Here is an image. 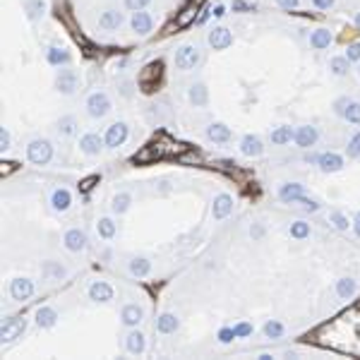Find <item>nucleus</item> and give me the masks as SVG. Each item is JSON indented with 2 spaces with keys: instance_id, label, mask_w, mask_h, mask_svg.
Listing matches in <instances>:
<instances>
[{
  "instance_id": "obj_45",
  "label": "nucleus",
  "mask_w": 360,
  "mask_h": 360,
  "mask_svg": "<svg viewBox=\"0 0 360 360\" xmlns=\"http://www.w3.org/2000/svg\"><path fill=\"white\" fill-rule=\"evenodd\" d=\"M348 156H360V132L348 144Z\"/></svg>"
},
{
  "instance_id": "obj_36",
  "label": "nucleus",
  "mask_w": 360,
  "mask_h": 360,
  "mask_svg": "<svg viewBox=\"0 0 360 360\" xmlns=\"http://www.w3.org/2000/svg\"><path fill=\"white\" fill-rule=\"evenodd\" d=\"M98 236L106 238V240L113 238L115 236V223H113L111 219H101V221H98Z\"/></svg>"
},
{
  "instance_id": "obj_48",
  "label": "nucleus",
  "mask_w": 360,
  "mask_h": 360,
  "mask_svg": "<svg viewBox=\"0 0 360 360\" xmlns=\"http://www.w3.org/2000/svg\"><path fill=\"white\" fill-rule=\"evenodd\" d=\"M94 182H98V176H91V178L82 180V182H80V190H82V192H89V190L94 187Z\"/></svg>"
},
{
  "instance_id": "obj_15",
  "label": "nucleus",
  "mask_w": 360,
  "mask_h": 360,
  "mask_svg": "<svg viewBox=\"0 0 360 360\" xmlns=\"http://www.w3.org/2000/svg\"><path fill=\"white\" fill-rule=\"evenodd\" d=\"M103 142H106V139H101L98 135H84V137L80 139V149H82L84 154H89V156H94V154L101 152Z\"/></svg>"
},
{
  "instance_id": "obj_7",
  "label": "nucleus",
  "mask_w": 360,
  "mask_h": 360,
  "mask_svg": "<svg viewBox=\"0 0 360 360\" xmlns=\"http://www.w3.org/2000/svg\"><path fill=\"white\" fill-rule=\"evenodd\" d=\"M125 137H127V125L125 123H113L111 127H108V132H106V147L115 149V147H120V144L125 142Z\"/></svg>"
},
{
  "instance_id": "obj_56",
  "label": "nucleus",
  "mask_w": 360,
  "mask_h": 360,
  "mask_svg": "<svg viewBox=\"0 0 360 360\" xmlns=\"http://www.w3.org/2000/svg\"><path fill=\"white\" fill-rule=\"evenodd\" d=\"M353 228H356V233H358V236H360V214H358V216H356V221H353Z\"/></svg>"
},
{
  "instance_id": "obj_12",
  "label": "nucleus",
  "mask_w": 360,
  "mask_h": 360,
  "mask_svg": "<svg viewBox=\"0 0 360 360\" xmlns=\"http://www.w3.org/2000/svg\"><path fill=\"white\" fill-rule=\"evenodd\" d=\"M65 248L70 252H82L87 248V236H84L82 231H77V228H72L65 233Z\"/></svg>"
},
{
  "instance_id": "obj_40",
  "label": "nucleus",
  "mask_w": 360,
  "mask_h": 360,
  "mask_svg": "<svg viewBox=\"0 0 360 360\" xmlns=\"http://www.w3.org/2000/svg\"><path fill=\"white\" fill-rule=\"evenodd\" d=\"M344 115H346L348 123H360V103H348Z\"/></svg>"
},
{
  "instance_id": "obj_53",
  "label": "nucleus",
  "mask_w": 360,
  "mask_h": 360,
  "mask_svg": "<svg viewBox=\"0 0 360 360\" xmlns=\"http://www.w3.org/2000/svg\"><path fill=\"white\" fill-rule=\"evenodd\" d=\"M233 10H240V12H250V10H252V5L243 2V0H233Z\"/></svg>"
},
{
  "instance_id": "obj_44",
  "label": "nucleus",
  "mask_w": 360,
  "mask_h": 360,
  "mask_svg": "<svg viewBox=\"0 0 360 360\" xmlns=\"http://www.w3.org/2000/svg\"><path fill=\"white\" fill-rule=\"evenodd\" d=\"M332 221H334V226H336L339 231H346L348 228V219L344 216V214H339V211H334L332 214Z\"/></svg>"
},
{
  "instance_id": "obj_4",
  "label": "nucleus",
  "mask_w": 360,
  "mask_h": 360,
  "mask_svg": "<svg viewBox=\"0 0 360 360\" xmlns=\"http://www.w3.org/2000/svg\"><path fill=\"white\" fill-rule=\"evenodd\" d=\"M199 63V51L194 46H180L176 53V68L178 70H192Z\"/></svg>"
},
{
  "instance_id": "obj_49",
  "label": "nucleus",
  "mask_w": 360,
  "mask_h": 360,
  "mask_svg": "<svg viewBox=\"0 0 360 360\" xmlns=\"http://www.w3.org/2000/svg\"><path fill=\"white\" fill-rule=\"evenodd\" d=\"M219 339H221L223 344L233 341V339H236V329H221V334H219Z\"/></svg>"
},
{
  "instance_id": "obj_39",
  "label": "nucleus",
  "mask_w": 360,
  "mask_h": 360,
  "mask_svg": "<svg viewBox=\"0 0 360 360\" xmlns=\"http://www.w3.org/2000/svg\"><path fill=\"white\" fill-rule=\"evenodd\" d=\"M291 236L293 238H307L310 236V226H307L305 221H295L291 226Z\"/></svg>"
},
{
  "instance_id": "obj_23",
  "label": "nucleus",
  "mask_w": 360,
  "mask_h": 360,
  "mask_svg": "<svg viewBox=\"0 0 360 360\" xmlns=\"http://www.w3.org/2000/svg\"><path fill=\"white\" fill-rule=\"evenodd\" d=\"M98 24H101L103 29H118L120 24H123V14L118 12V10H106V12L101 14Z\"/></svg>"
},
{
  "instance_id": "obj_6",
  "label": "nucleus",
  "mask_w": 360,
  "mask_h": 360,
  "mask_svg": "<svg viewBox=\"0 0 360 360\" xmlns=\"http://www.w3.org/2000/svg\"><path fill=\"white\" fill-rule=\"evenodd\" d=\"M231 43H233V34H231L226 27H216V29L209 31V46H211V48L223 51V48H228Z\"/></svg>"
},
{
  "instance_id": "obj_55",
  "label": "nucleus",
  "mask_w": 360,
  "mask_h": 360,
  "mask_svg": "<svg viewBox=\"0 0 360 360\" xmlns=\"http://www.w3.org/2000/svg\"><path fill=\"white\" fill-rule=\"evenodd\" d=\"M278 5H281V7H288V10H291V7H295V5H298V0H276Z\"/></svg>"
},
{
  "instance_id": "obj_41",
  "label": "nucleus",
  "mask_w": 360,
  "mask_h": 360,
  "mask_svg": "<svg viewBox=\"0 0 360 360\" xmlns=\"http://www.w3.org/2000/svg\"><path fill=\"white\" fill-rule=\"evenodd\" d=\"M48 60H51L53 65L68 63V53H65V51H60V48H51V51H48Z\"/></svg>"
},
{
  "instance_id": "obj_18",
  "label": "nucleus",
  "mask_w": 360,
  "mask_h": 360,
  "mask_svg": "<svg viewBox=\"0 0 360 360\" xmlns=\"http://www.w3.org/2000/svg\"><path fill=\"white\" fill-rule=\"evenodd\" d=\"M317 164L324 173H334V171H339V168L344 166V159H341L339 154H322Z\"/></svg>"
},
{
  "instance_id": "obj_13",
  "label": "nucleus",
  "mask_w": 360,
  "mask_h": 360,
  "mask_svg": "<svg viewBox=\"0 0 360 360\" xmlns=\"http://www.w3.org/2000/svg\"><path fill=\"white\" fill-rule=\"evenodd\" d=\"M231 209H233V199H231L228 194H219V197L214 199L211 214H214V219H226V216L231 214Z\"/></svg>"
},
{
  "instance_id": "obj_25",
  "label": "nucleus",
  "mask_w": 360,
  "mask_h": 360,
  "mask_svg": "<svg viewBox=\"0 0 360 360\" xmlns=\"http://www.w3.org/2000/svg\"><path fill=\"white\" fill-rule=\"evenodd\" d=\"M56 310H51V307H41L39 312H36V324L39 327H43V329H48V327H53L56 324Z\"/></svg>"
},
{
  "instance_id": "obj_1",
  "label": "nucleus",
  "mask_w": 360,
  "mask_h": 360,
  "mask_svg": "<svg viewBox=\"0 0 360 360\" xmlns=\"http://www.w3.org/2000/svg\"><path fill=\"white\" fill-rule=\"evenodd\" d=\"M317 344L360 356V307H353L317 332Z\"/></svg>"
},
{
  "instance_id": "obj_52",
  "label": "nucleus",
  "mask_w": 360,
  "mask_h": 360,
  "mask_svg": "<svg viewBox=\"0 0 360 360\" xmlns=\"http://www.w3.org/2000/svg\"><path fill=\"white\" fill-rule=\"evenodd\" d=\"M14 168H17V164H12V161H2V166H0V173H2V176H10Z\"/></svg>"
},
{
  "instance_id": "obj_33",
  "label": "nucleus",
  "mask_w": 360,
  "mask_h": 360,
  "mask_svg": "<svg viewBox=\"0 0 360 360\" xmlns=\"http://www.w3.org/2000/svg\"><path fill=\"white\" fill-rule=\"evenodd\" d=\"M293 137H295V132H293L291 127H278V130L271 132V142H274V144H286V142H291Z\"/></svg>"
},
{
  "instance_id": "obj_24",
  "label": "nucleus",
  "mask_w": 360,
  "mask_h": 360,
  "mask_svg": "<svg viewBox=\"0 0 360 360\" xmlns=\"http://www.w3.org/2000/svg\"><path fill=\"white\" fill-rule=\"evenodd\" d=\"M278 197H281L283 202H295V199H300V197H303V185H298V182H288V185H283V187H281Z\"/></svg>"
},
{
  "instance_id": "obj_59",
  "label": "nucleus",
  "mask_w": 360,
  "mask_h": 360,
  "mask_svg": "<svg viewBox=\"0 0 360 360\" xmlns=\"http://www.w3.org/2000/svg\"><path fill=\"white\" fill-rule=\"evenodd\" d=\"M358 75H360V70H358Z\"/></svg>"
},
{
  "instance_id": "obj_22",
  "label": "nucleus",
  "mask_w": 360,
  "mask_h": 360,
  "mask_svg": "<svg viewBox=\"0 0 360 360\" xmlns=\"http://www.w3.org/2000/svg\"><path fill=\"white\" fill-rule=\"evenodd\" d=\"M51 204H53V209L56 211H68L70 209V204H72V197H70V192L68 190H56L53 192V197H51Z\"/></svg>"
},
{
  "instance_id": "obj_57",
  "label": "nucleus",
  "mask_w": 360,
  "mask_h": 360,
  "mask_svg": "<svg viewBox=\"0 0 360 360\" xmlns=\"http://www.w3.org/2000/svg\"><path fill=\"white\" fill-rule=\"evenodd\" d=\"M223 14H226V10H223L221 5H219V7H216V10H214V17H223Z\"/></svg>"
},
{
  "instance_id": "obj_14",
  "label": "nucleus",
  "mask_w": 360,
  "mask_h": 360,
  "mask_svg": "<svg viewBox=\"0 0 360 360\" xmlns=\"http://www.w3.org/2000/svg\"><path fill=\"white\" fill-rule=\"evenodd\" d=\"M161 156H164V147H161V142H154V144L144 147V149L135 156V161H137V164H149V161L161 159Z\"/></svg>"
},
{
  "instance_id": "obj_34",
  "label": "nucleus",
  "mask_w": 360,
  "mask_h": 360,
  "mask_svg": "<svg viewBox=\"0 0 360 360\" xmlns=\"http://www.w3.org/2000/svg\"><path fill=\"white\" fill-rule=\"evenodd\" d=\"M336 293H339L341 298H351V295L356 293V281H353V278H341V281L336 283Z\"/></svg>"
},
{
  "instance_id": "obj_20",
  "label": "nucleus",
  "mask_w": 360,
  "mask_h": 360,
  "mask_svg": "<svg viewBox=\"0 0 360 360\" xmlns=\"http://www.w3.org/2000/svg\"><path fill=\"white\" fill-rule=\"evenodd\" d=\"M130 24H132V29H135V31H137V34H149V31H152V17H149V14L147 12H135L132 14V22H130Z\"/></svg>"
},
{
  "instance_id": "obj_37",
  "label": "nucleus",
  "mask_w": 360,
  "mask_h": 360,
  "mask_svg": "<svg viewBox=\"0 0 360 360\" xmlns=\"http://www.w3.org/2000/svg\"><path fill=\"white\" fill-rule=\"evenodd\" d=\"M43 274H46V276H53V278H63L68 271H65L60 264H56V262H46V264H43Z\"/></svg>"
},
{
  "instance_id": "obj_30",
  "label": "nucleus",
  "mask_w": 360,
  "mask_h": 360,
  "mask_svg": "<svg viewBox=\"0 0 360 360\" xmlns=\"http://www.w3.org/2000/svg\"><path fill=\"white\" fill-rule=\"evenodd\" d=\"M194 17H197V5H187L182 12L178 14V19H176V27H187V24H192L194 22Z\"/></svg>"
},
{
  "instance_id": "obj_42",
  "label": "nucleus",
  "mask_w": 360,
  "mask_h": 360,
  "mask_svg": "<svg viewBox=\"0 0 360 360\" xmlns=\"http://www.w3.org/2000/svg\"><path fill=\"white\" fill-rule=\"evenodd\" d=\"M264 334H267L269 339H278V336L283 334V327H281L278 322H269V324L264 327Z\"/></svg>"
},
{
  "instance_id": "obj_3",
  "label": "nucleus",
  "mask_w": 360,
  "mask_h": 360,
  "mask_svg": "<svg viewBox=\"0 0 360 360\" xmlns=\"http://www.w3.org/2000/svg\"><path fill=\"white\" fill-rule=\"evenodd\" d=\"M161 72H164V65L156 60V63H149L147 68L139 72V77H137V82H139V87L144 89V91H154V87H156V82L161 80Z\"/></svg>"
},
{
  "instance_id": "obj_21",
  "label": "nucleus",
  "mask_w": 360,
  "mask_h": 360,
  "mask_svg": "<svg viewBox=\"0 0 360 360\" xmlns=\"http://www.w3.org/2000/svg\"><path fill=\"white\" fill-rule=\"evenodd\" d=\"M207 137L211 139V142H228V139H231V130L221 123H211L207 127Z\"/></svg>"
},
{
  "instance_id": "obj_28",
  "label": "nucleus",
  "mask_w": 360,
  "mask_h": 360,
  "mask_svg": "<svg viewBox=\"0 0 360 360\" xmlns=\"http://www.w3.org/2000/svg\"><path fill=\"white\" fill-rule=\"evenodd\" d=\"M310 43H312V48H327V46L332 43V34H329L327 29H317V31L310 36Z\"/></svg>"
},
{
  "instance_id": "obj_26",
  "label": "nucleus",
  "mask_w": 360,
  "mask_h": 360,
  "mask_svg": "<svg viewBox=\"0 0 360 360\" xmlns=\"http://www.w3.org/2000/svg\"><path fill=\"white\" fill-rule=\"evenodd\" d=\"M149 271H152V262L144 260V257H137V260L130 262V274L132 276H147Z\"/></svg>"
},
{
  "instance_id": "obj_51",
  "label": "nucleus",
  "mask_w": 360,
  "mask_h": 360,
  "mask_svg": "<svg viewBox=\"0 0 360 360\" xmlns=\"http://www.w3.org/2000/svg\"><path fill=\"white\" fill-rule=\"evenodd\" d=\"M250 334H252V327H250V324H245V322L236 327V336H250Z\"/></svg>"
},
{
  "instance_id": "obj_29",
  "label": "nucleus",
  "mask_w": 360,
  "mask_h": 360,
  "mask_svg": "<svg viewBox=\"0 0 360 360\" xmlns=\"http://www.w3.org/2000/svg\"><path fill=\"white\" fill-rule=\"evenodd\" d=\"M156 329L161 334H171L178 329V319L173 317V315H161L159 317V322H156Z\"/></svg>"
},
{
  "instance_id": "obj_9",
  "label": "nucleus",
  "mask_w": 360,
  "mask_h": 360,
  "mask_svg": "<svg viewBox=\"0 0 360 360\" xmlns=\"http://www.w3.org/2000/svg\"><path fill=\"white\" fill-rule=\"evenodd\" d=\"M24 329H27V322H24V319H7V322L2 324L0 339H2V341H12V339H17Z\"/></svg>"
},
{
  "instance_id": "obj_50",
  "label": "nucleus",
  "mask_w": 360,
  "mask_h": 360,
  "mask_svg": "<svg viewBox=\"0 0 360 360\" xmlns=\"http://www.w3.org/2000/svg\"><path fill=\"white\" fill-rule=\"evenodd\" d=\"M0 147H2V149H10V132H7L5 127L0 130Z\"/></svg>"
},
{
  "instance_id": "obj_47",
  "label": "nucleus",
  "mask_w": 360,
  "mask_h": 360,
  "mask_svg": "<svg viewBox=\"0 0 360 360\" xmlns=\"http://www.w3.org/2000/svg\"><path fill=\"white\" fill-rule=\"evenodd\" d=\"M149 2H152V0H125V5H127L130 10H135V12L142 10V7H147Z\"/></svg>"
},
{
  "instance_id": "obj_5",
  "label": "nucleus",
  "mask_w": 360,
  "mask_h": 360,
  "mask_svg": "<svg viewBox=\"0 0 360 360\" xmlns=\"http://www.w3.org/2000/svg\"><path fill=\"white\" fill-rule=\"evenodd\" d=\"M87 111H89V115L91 118H103L106 113L111 111V101H108V96L106 94H91V96L87 98Z\"/></svg>"
},
{
  "instance_id": "obj_54",
  "label": "nucleus",
  "mask_w": 360,
  "mask_h": 360,
  "mask_svg": "<svg viewBox=\"0 0 360 360\" xmlns=\"http://www.w3.org/2000/svg\"><path fill=\"white\" fill-rule=\"evenodd\" d=\"M315 2V7H319V10H329L334 5V0H312Z\"/></svg>"
},
{
  "instance_id": "obj_16",
  "label": "nucleus",
  "mask_w": 360,
  "mask_h": 360,
  "mask_svg": "<svg viewBox=\"0 0 360 360\" xmlns=\"http://www.w3.org/2000/svg\"><path fill=\"white\" fill-rule=\"evenodd\" d=\"M295 142L300 144V147H312L315 142H317V130L315 127H310V125H303V127H298L295 130Z\"/></svg>"
},
{
  "instance_id": "obj_27",
  "label": "nucleus",
  "mask_w": 360,
  "mask_h": 360,
  "mask_svg": "<svg viewBox=\"0 0 360 360\" xmlns=\"http://www.w3.org/2000/svg\"><path fill=\"white\" fill-rule=\"evenodd\" d=\"M207 98H209V94H207V87H204V84H192V87H190V101H192L194 106H204Z\"/></svg>"
},
{
  "instance_id": "obj_32",
  "label": "nucleus",
  "mask_w": 360,
  "mask_h": 360,
  "mask_svg": "<svg viewBox=\"0 0 360 360\" xmlns=\"http://www.w3.org/2000/svg\"><path fill=\"white\" fill-rule=\"evenodd\" d=\"M127 351H130V353H137V356L144 351V336L139 332H132L127 336Z\"/></svg>"
},
{
  "instance_id": "obj_8",
  "label": "nucleus",
  "mask_w": 360,
  "mask_h": 360,
  "mask_svg": "<svg viewBox=\"0 0 360 360\" xmlns=\"http://www.w3.org/2000/svg\"><path fill=\"white\" fill-rule=\"evenodd\" d=\"M31 293H34V283L29 278H14L10 283V295L14 300H27Z\"/></svg>"
},
{
  "instance_id": "obj_2",
  "label": "nucleus",
  "mask_w": 360,
  "mask_h": 360,
  "mask_svg": "<svg viewBox=\"0 0 360 360\" xmlns=\"http://www.w3.org/2000/svg\"><path fill=\"white\" fill-rule=\"evenodd\" d=\"M27 156L31 164H48L51 161V156H53V147H51V142L48 139H34L31 144L27 147Z\"/></svg>"
},
{
  "instance_id": "obj_58",
  "label": "nucleus",
  "mask_w": 360,
  "mask_h": 360,
  "mask_svg": "<svg viewBox=\"0 0 360 360\" xmlns=\"http://www.w3.org/2000/svg\"><path fill=\"white\" fill-rule=\"evenodd\" d=\"M356 24H358V29H360V12H358V17H356Z\"/></svg>"
},
{
  "instance_id": "obj_19",
  "label": "nucleus",
  "mask_w": 360,
  "mask_h": 360,
  "mask_svg": "<svg viewBox=\"0 0 360 360\" xmlns=\"http://www.w3.org/2000/svg\"><path fill=\"white\" fill-rule=\"evenodd\" d=\"M120 317H123V324H127V327H137L139 322H142V317H144V312H142V307H137V305H125Z\"/></svg>"
},
{
  "instance_id": "obj_35",
  "label": "nucleus",
  "mask_w": 360,
  "mask_h": 360,
  "mask_svg": "<svg viewBox=\"0 0 360 360\" xmlns=\"http://www.w3.org/2000/svg\"><path fill=\"white\" fill-rule=\"evenodd\" d=\"M130 202H132V197H130L127 192L115 194V197H113V211H115V214H123V211H127Z\"/></svg>"
},
{
  "instance_id": "obj_38",
  "label": "nucleus",
  "mask_w": 360,
  "mask_h": 360,
  "mask_svg": "<svg viewBox=\"0 0 360 360\" xmlns=\"http://www.w3.org/2000/svg\"><path fill=\"white\" fill-rule=\"evenodd\" d=\"M348 63H351L348 58H334V60H332V72H334V75H339V77H341V75H346V72H348Z\"/></svg>"
},
{
  "instance_id": "obj_46",
  "label": "nucleus",
  "mask_w": 360,
  "mask_h": 360,
  "mask_svg": "<svg viewBox=\"0 0 360 360\" xmlns=\"http://www.w3.org/2000/svg\"><path fill=\"white\" fill-rule=\"evenodd\" d=\"M346 58L348 60H360V43H351V46H348Z\"/></svg>"
},
{
  "instance_id": "obj_10",
  "label": "nucleus",
  "mask_w": 360,
  "mask_h": 360,
  "mask_svg": "<svg viewBox=\"0 0 360 360\" xmlns=\"http://www.w3.org/2000/svg\"><path fill=\"white\" fill-rule=\"evenodd\" d=\"M56 87H58V91H63V94H72V91L77 89V75H75L72 70H63V72L58 75Z\"/></svg>"
},
{
  "instance_id": "obj_43",
  "label": "nucleus",
  "mask_w": 360,
  "mask_h": 360,
  "mask_svg": "<svg viewBox=\"0 0 360 360\" xmlns=\"http://www.w3.org/2000/svg\"><path fill=\"white\" fill-rule=\"evenodd\" d=\"M39 14H43V0H31L29 2V17L36 19Z\"/></svg>"
},
{
  "instance_id": "obj_11",
  "label": "nucleus",
  "mask_w": 360,
  "mask_h": 360,
  "mask_svg": "<svg viewBox=\"0 0 360 360\" xmlns=\"http://www.w3.org/2000/svg\"><path fill=\"white\" fill-rule=\"evenodd\" d=\"M89 298L96 300V303H108V300H113V288L108 283H103V281H96L89 288Z\"/></svg>"
},
{
  "instance_id": "obj_17",
  "label": "nucleus",
  "mask_w": 360,
  "mask_h": 360,
  "mask_svg": "<svg viewBox=\"0 0 360 360\" xmlns=\"http://www.w3.org/2000/svg\"><path fill=\"white\" fill-rule=\"evenodd\" d=\"M240 152L245 154V156H260V154L264 152V147H262V142H260V137L248 135V137H243V142H240Z\"/></svg>"
},
{
  "instance_id": "obj_31",
  "label": "nucleus",
  "mask_w": 360,
  "mask_h": 360,
  "mask_svg": "<svg viewBox=\"0 0 360 360\" xmlns=\"http://www.w3.org/2000/svg\"><path fill=\"white\" fill-rule=\"evenodd\" d=\"M58 132H60V135H65V137H72V135L77 132V120H75L72 115L60 118V123H58Z\"/></svg>"
}]
</instances>
